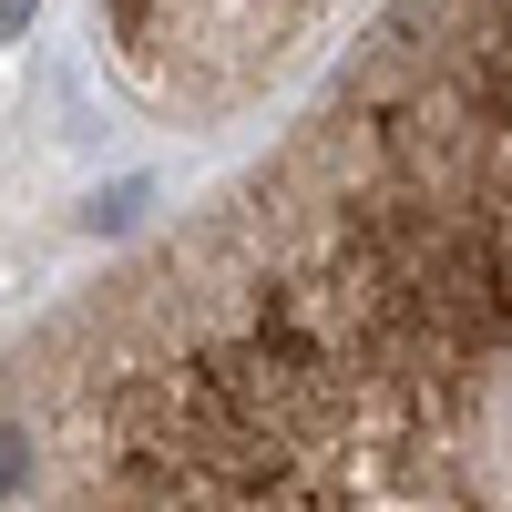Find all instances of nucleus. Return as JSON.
<instances>
[{"mask_svg": "<svg viewBox=\"0 0 512 512\" xmlns=\"http://www.w3.org/2000/svg\"><path fill=\"white\" fill-rule=\"evenodd\" d=\"M11 512H512V0H379L21 338Z\"/></svg>", "mask_w": 512, "mask_h": 512, "instance_id": "nucleus-1", "label": "nucleus"}, {"mask_svg": "<svg viewBox=\"0 0 512 512\" xmlns=\"http://www.w3.org/2000/svg\"><path fill=\"white\" fill-rule=\"evenodd\" d=\"M359 0H93L113 82L154 123H226L297 82Z\"/></svg>", "mask_w": 512, "mask_h": 512, "instance_id": "nucleus-2", "label": "nucleus"}]
</instances>
